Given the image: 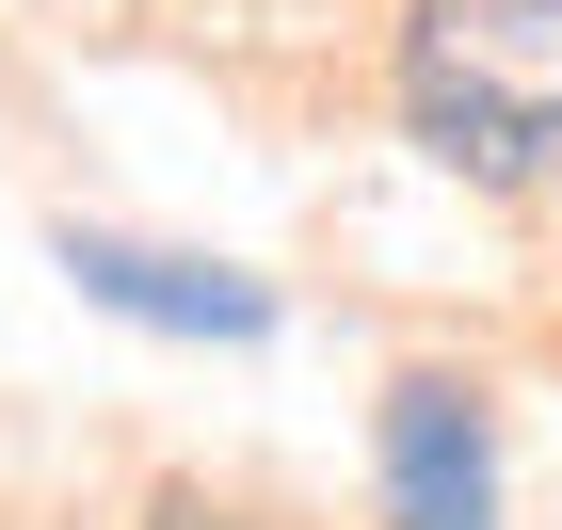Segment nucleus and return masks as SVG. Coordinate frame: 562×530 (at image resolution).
I'll return each mask as SVG.
<instances>
[{"instance_id":"obj_1","label":"nucleus","mask_w":562,"mask_h":530,"mask_svg":"<svg viewBox=\"0 0 562 530\" xmlns=\"http://www.w3.org/2000/svg\"><path fill=\"white\" fill-rule=\"evenodd\" d=\"M402 113L482 193L562 177V0H434L402 33Z\"/></svg>"},{"instance_id":"obj_4","label":"nucleus","mask_w":562,"mask_h":530,"mask_svg":"<svg viewBox=\"0 0 562 530\" xmlns=\"http://www.w3.org/2000/svg\"><path fill=\"white\" fill-rule=\"evenodd\" d=\"M161 530H225V515H193V498H161Z\"/></svg>"},{"instance_id":"obj_3","label":"nucleus","mask_w":562,"mask_h":530,"mask_svg":"<svg viewBox=\"0 0 562 530\" xmlns=\"http://www.w3.org/2000/svg\"><path fill=\"white\" fill-rule=\"evenodd\" d=\"M65 273H81L97 306L161 322V338H273V290H241V273H193V258H145V241H97V225H65Z\"/></svg>"},{"instance_id":"obj_2","label":"nucleus","mask_w":562,"mask_h":530,"mask_svg":"<svg viewBox=\"0 0 562 530\" xmlns=\"http://www.w3.org/2000/svg\"><path fill=\"white\" fill-rule=\"evenodd\" d=\"M386 515L402 530H498L482 386H450V370H402V386H386Z\"/></svg>"}]
</instances>
